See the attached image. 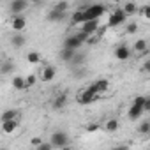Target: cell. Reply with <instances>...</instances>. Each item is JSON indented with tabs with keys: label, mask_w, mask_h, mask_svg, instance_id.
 <instances>
[{
	"label": "cell",
	"mask_w": 150,
	"mask_h": 150,
	"mask_svg": "<svg viewBox=\"0 0 150 150\" xmlns=\"http://www.w3.org/2000/svg\"><path fill=\"white\" fill-rule=\"evenodd\" d=\"M87 39H88V34H85V32H78V34H74V35L65 37L64 46H65V48H71V50H80L81 44H83Z\"/></svg>",
	"instance_id": "1"
},
{
	"label": "cell",
	"mask_w": 150,
	"mask_h": 150,
	"mask_svg": "<svg viewBox=\"0 0 150 150\" xmlns=\"http://www.w3.org/2000/svg\"><path fill=\"white\" fill-rule=\"evenodd\" d=\"M50 145L51 146H57V148H62V146H67L69 145V134L64 132V131H55L50 138Z\"/></svg>",
	"instance_id": "2"
},
{
	"label": "cell",
	"mask_w": 150,
	"mask_h": 150,
	"mask_svg": "<svg viewBox=\"0 0 150 150\" xmlns=\"http://www.w3.org/2000/svg\"><path fill=\"white\" fill-rule=\"evenodd\" d=\"M143 101H145V97H138V99L134 101V104L131 106V110H129V118H131V120L139 118L141 113L145 111V110H143Z\"/></svg>",
	"instance_id": "3"
},
{
	"label": "cell",
	"mask_w": 150,
	"mask_h": 150,
	"mask_svg": "<svg viewBox=\"0 0 150 150\" xmlns=\"http://www.w3.org/2000/svg\"><path fill=\"white\" fill-rule=\"evenodd\" d=\"M28 7V0H13L9 4V13L18 16V14H23V11Z\"/></svg>",
	"instance_id": "4"
},
{
	"label": "cell",
	"mask_w": 150,
	"mask_h": 150,
	"mask_svg": "<svg viewBox=\"0 0 150 150\" xmlns=\"http://www.w3.org/2000/svg\"><path fill=\"white\" fill-rule=\"evenodd\" d=\"M67 18V11H57V9H51L48 13V20L51 23H57V21H64Z\"/></svg>",
	"instance_id": "5"
},
{
	"label": "cell",
	"mask_w": 150,
	"mask_h": 150,
	"mask_svg": "<svg viewBox=\"0 0 150 150\" xmlns=\"http://www.w3.org/2000/svg\"><path fill=\"white\" fill-rule=\"evenodd\" d=\"M85 60H87V53H85V51H81V53H80V51L76 50L69 64H71V67H76V65H83V64H85Z\"/></svg>",
	"instance_id": "6"
},
{
	"label": "cell",
	"mask_w": 150,
	"mask_h": 150,
	"mask_svg": "<svg viewBox=\"0 0 150 150\" xmlns=\"http://www.w3.org/2000/svg\"><path fill=\"white\" fill-rule=\"evenodd\" d=\"M65 104H67V94H60V96H57V97L53 99V104H51V108H53L55 111H58V110L65 108Z\"/></svg>",
	"instance_id": "7"
},
{
	"label": "cell",
	"mask_w": 150,
	"mask_h": 150,
	"mask_svg": "<svg viewBox=\"0 0 150 150\" xmlns=\"http://www.w3.org/2000/svg\"><path fill=\"white\" fill-rule=\"evenodd\" d=\"M74 51L76 50H71V48H62L60 50V53H58V58L62 60V62H65V64H69L71 62V58H72V55H74Z\"/></svg>",
	"instance_id": "8"
},
{
	"label": "cell",
	"mask_w": 150,
	"mask_h": 150,
	"mask_svg": "<svg viewBox=\"0 0 150 150\" xmlns=\"http://www.w3.org/2000/svg\"><path fill=\"white\" fill-rule=\"evenodd\" d=\"M97 30V23H96V20H87L85 23H83V27H81V32H85V34H94Z\"/></svg>",
	"instance_id": "9"
},
{
	"label": "cell",
	"mask_w": 150,
	"mask_h": 150,
	"mask_svg": "<svg viewBox=\"0 0 150 150\" xmlns=\"http://www.w3.org/2000/svg\"><path fill=\"white\" fill-rule=\"evenodd\" d=\"M55 74H57V69L53 67V65H48V67H44V71H42V80L44 81H51L53 78H55Z\"/></svg>",
	"instance_id": "10"
},
{
	"label": "cell",
	"mask_w": 150,
	"mask_h": 150,
	"mask_svg": "<svg viewBox=\"0 0 150 150\" xmlns=\"http://www.w3.org/2000/svg\"><path fill=\"white\" fill-rule=\"evenodd\" d=\"M115 55H117L118 60H127V58L131 57V50H129L127 46H118L117 51H115Z\"/></svg>",
	"instance_id": "11"
},
{
	"label": "cell",
	"mask_w": 150,
	"mask_h": 150,
	"mask_svg": "<svg viewBox=\"0 0 150 150\" xmlns=\"http://www.w3.org/2000/svg\"><path fill=\"white\" fill-rule=\"evenodd\" d=\"M25 42H27V39H25L23 34H14V35L11 37V44H13L14 48H21V46H25Z\"/></svg>",
	"instance_id": "12"
},
{
	"label": "cell",
	"mask_w": 150,
	"mask_h": 150,
	"mask_svg": "<svg viewBox=\"0 0 150 150\" xmlns=\"http://www.w3.org/2000/svg\"><path fill=\"white\" fill-rule=\"evenodd\" d=\"M25 25H27V21H25L23 16H20V14L14 16V20H13V28H14V30H23Z\"/></svg>",
	"instance_id": "13"
},
{
	"label": "cell",
	"mask_w": 150,
	"mask_h": 150,
	"mask_svg": "<svg viewBox=\"0 0 150 150\" xmlns=\"http://www.w3.org/2000/svg\"><path fill=\"white\" fill-rule=\"evenodd\" d=\"M13 71H14V62L13 60H6L2 64V67H0V72L2 74H11Z\"/></svg>",
	"instance_id": "14"
},
{
	"label": "cell",
	"mask_w": 150,
	"mask_h": 150,
	"mask_svg": "<svg viewBox=\"0 0 150 150\" xmlns=\"http://www.w3.org/2000/svg\"><path fill=\"white\" fill-rule=\"evenodd\" d=\"M16 118H18V111H14V110H7V111H4V113H2V117H0V120H2V122L16 120Z\"/></svg>",
	"instance_id": "15"
},
{
	"label": "cell",
	"mask_w": 150,
	"mask_h": 150,
	"mask_svg": "<svg viewBox=\"0 0 150 150\" xmlns=\"http://www.w3.org/2000/svg\"><path fill=\"white\" fill-rule=\"evenodd\" d=\"M122 21H125V14H124L122 11H117V13L111 16L110 25H118V23H122Z\"/></svg>",
	"instance_id": "16"
},
{
	"label": "cell",
	"mask_w": 150,
	"mask_h": 150,
	"mask_svg": "<svg viewBox=\"0 0 150 150\" xmlns=\"http://www.w3.org/2000/svg\"><path fill=\"white\" fill-rule=\"evenodd\" d=\"M16 127H18V120H7V122H4V131L6 132H13Z\"/></svg>",
	"instance_id": "17"
},
{
	"label": "cell",
	"mask_w": 150,
	"mask_h": 150,
	"mask_svg": "<svg viewBox=\"0 0 150 150\" xmlns=\"http://www.w3.org/2000/svg\"><path fill=\"white\" fill-rule=\"evenodd\" d=\"M136 11H138V7H136V4H132V2H129V4H125V6H124V11H122V13H124V14L127 16V14H134Z\"/></svg>",
	"instance_id": "18"
},
{
	"label": "cell",
	"mask_w": 150,
	"mask_h": 150,
	"mask_svg": "<svg viewBox=\"0 0 150 150\" xmlns=\"http://www.w3.org/2000/svg\"><path fill=\"white\" fill-rule=\"evenodd\" d=\"M138 131H139L141 134H148V132H150V122H148V120L141 122V124H139V127H138Z\"/></svg>",
	"instance_id": "19"
},
{
	"label": "cell",
	"mask_w": 150,
	"mask_h": 150,
	"mask_svg": "<svg viewBox=\"0 0 150 150\" xmlns=\"http://www.w3.org/2000/svg\"><path fill=\"white\" fill-rule=\"evenodd\" d=\"M13 87H14V88H25V87H27V81H25L23 78H14V80H13Z\"/></svg>",
	"instance_id": "20"
},
{
	"label": "cell",
	"mask_w": 150,
	"mask_h": 150,
	"mask_svg": "<svg viewBox=\"0 0 150 150\" xmlns=\"http://www.w3.org/2000/svg\"><path fill=\"white\" fill-rule=\"evenodd\" d=\"M134 50H136V51H145V50H146V41H143V39L136 41V44H134Z\"/></svg>",
	"instance_id": "21"
},
{
	"label": "cell",
	"mask_w": 150,
	"mask_h": 150,
	"mask_svg": "<svg viewBox=\"0 0 150 150\" xmlns=\"http://www.w3.org/2000/svg\"><path fill=\"white\" fill-rule=\"evenodd\" d=\"M117 129H118V122H117V120H110V122L106 124V131L113 132V131H117Z\"/></svg>",
	"instance_id": "22"
},
{
	"label": "cell",
	"mask_w": 150,
	"mask_h": 150,
	"mask_svg": "<svg viewBox=\"0 0 150 150\" xmlns=\"http://www.w3.org/2000/svg\"><path fill=\"white\" fill-rule=\"evenodd\" d=\"M53 9H57V11H67V9H69V4L65 2V0H64V2H58V4H57Z\"/></svg>",
	"instance_id": "23"
},
{
	"label": "cell",
	"mask_w": 150,
	"mask_h": 150,
	"mask_svg": "<svg viewBox=\"0 0 150 150\" xmlns=\"http://www.w3.org/2000/svg\"><path fill=\"white\" fill-rule=\"evenodd\" d=\"M39 53H35V51H30L28 53V62H39Z\"/></svg>",
	"instance_id": "24"
},
{
	"label": "cell",
	"mask_w": 150,
	"mask_h": 150,
	"mask_svg": "<svg viewBox=\"0 0 150 150\" xmlns=\"http://www.w3.org/2000/svg\"><path fill=\"white\" fill-rule=\"evenodd\" d=\"M125 30H127V32H129V34H134V32H136V30H138V25H136V23H129V25H127V28H125Z\"/></svg>",
	"instance_id": "25"
},
{
	"label": "cell",
	"mask_w": 150,
	"mask_h": 150,
	"mask_svg": "<svg viewBox=\"0 0 150 150\" xmlns=\"http://www.w3.org/2000/svg\"><path fill=\"white\" fill-rule=\"evenodd\" d=\"M37 148H39V150H51V145H50V143H39Z\"/></svg>",
	"instance_id": "26"
},
{
	"label": "cell",
	"mask_w": 150,
	"mask_h": 150,
	"mask_svg": "<svg viewBox=\"0 0 150 150\" xmlns=\"http://www.w3.org/2000/svg\"><path fill=\"white\" fill-rule=\"evenodd\" d=\"M34 81H35V76H28L27 78V85H32Z\"/></svg>",
	"instance_id": "27"
},
{
	"label": "cell",
	"mask_w": 150,
	"mask_h": 150,
	"mask_svg": "<svg viewBox=\"0 0 150 150\" xmlns=\"http://www.w3.org/2000/svg\"><path fill=\"white\" fill-rule=\"evenodd\" d=\"M30 2H42V0H30Z\"/></svg>",
	"instance_id": "28"
},
{
	"label": "cell",
	"mask_w": 150,
	"mask_h": 150,
	"mask_svg": "<svg viewBox=\"0 0 150 150\" xmlns=\"http://www.w3.org/2000/svg\"><path fill=\"white\" fill-rule=\"evenodd\" d=\"M115 2H120V0H115Z\"/></svg>",
	"instance_id": "29"
}]
</instances>
